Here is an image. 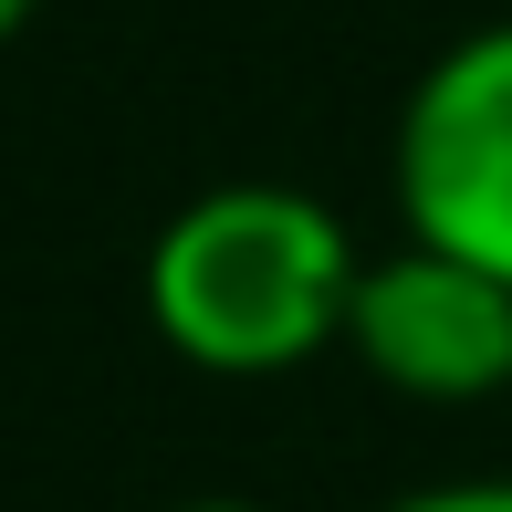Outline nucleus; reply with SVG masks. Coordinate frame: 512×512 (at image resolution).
<instances>
[{
  "label": "nucleus",
  "mask_w": 512,
  "mask_h": 512,
  "mask_svg": "<svg viewBox=\"0 0 512 512\" xmlns=\"http://www.w3.org/2000/svg\"><path fill=\"white\" fill-rule=\"evenodd\" d=\"M345 293H356L345 220L283 178L199 189L147 241V324L209 377H283L345 345Z\"/></svg>",
  "instance_id": "nucleus-1"
},
{
  "label": "nucleus",
  "mask_w": 512,
  "mask_h": 512,
  "mask_svg": "<svg viewBox=\"0 0 512 512\" xmlns=\"http://www.w3.org/2000/svg\"><path fill=\"white\" fill-rule=\"evenodd\" d=\"M398 209L408 241L512 283V21L450 42L418 74L398 115Z\"/></svg>",
  "instance_id": "nucleus-2"
},
{
  "label": "nucleus",
  "mask_w": 512,
  "mask_h": 512,
  "mask_svg": "<svg viewBox=\"0 0 512 512\" xmlns=\"http://www.w3.org/2000/svg\"><path fill=\"white\" fill-rule=\"evenodd\" d=\"M345 345L366 377L418 408H481L512 387V283L429 241H398L387 262H356L345 293Z\"/></svg>",
  "instance_id": "nucleus-3"
},
{
  "label": "nucleus",
  "mask_w": 512,
  "mask_h": 512,
  "mask_svg": "<svg viewBox=\"0 0 512 512\" xmlns=\"http://www.w3.org/2000/svg\"><path fill=\"white\" fill-rule=\"evenodd\" d=\"M387 512H512V481H439V492H408Z\"/></svg>",
  "instance_id": "nucleus-4"
},
{
  "label": "nucleus",
  "mask_w": 512,
  "mask_h": 512,
  "mask_svg": "<svg viewBox=\"0 0 512 512\" xmlns=\"http://www.w3.org/2000/svg\"><path fill=\"white\" fill-rule=\"evenodd\" d=\"M32 11H42V0H0V42H11L21 21H32Z\"/></svg>",
  "instance_id": "nucleus-5"
},
{
  "label": "nucleus",
  "mask_w": 512,
  "mask_h": 512,
  "mask_svg": "<svg viewBox=\"0 0 512 512\" xmlns=\"http://www.w3.org/2000/svg\"><path fill=\"white\" fill-rule=\"evenodd\" d=\"M178 512H262V502H230V492H220V502H178Z\"/></svg>",
  "instance_id": "nucleus-6"
}]
</instances>
